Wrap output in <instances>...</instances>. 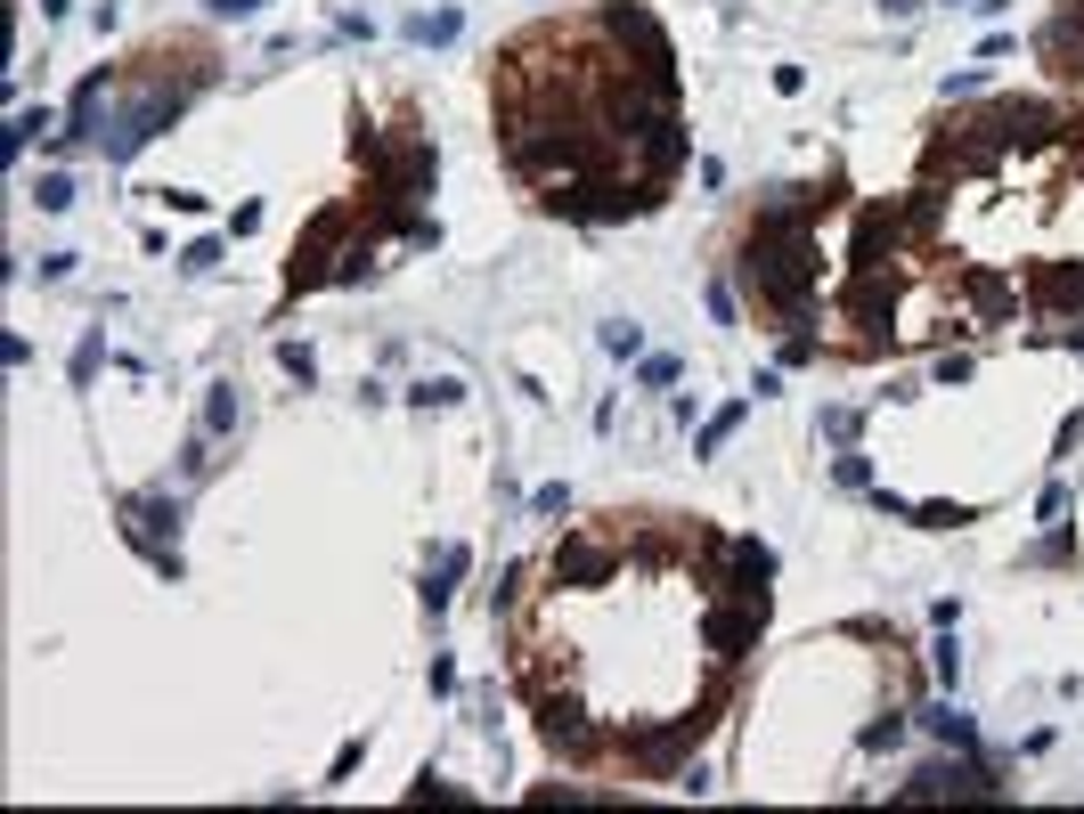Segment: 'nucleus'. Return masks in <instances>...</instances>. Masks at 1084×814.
<instances>
[{
    "label": "nucleus",
    "mask_w": 1084,
    "mask_h": 814,
    "mask_svg": "<svg viewBox=\"0 0 1084 814\" xmlns=\"http://www.w3.org/2000/svg\"><path fill=\"white\" fill-rule=\"evenodd\" d=\"M766 546L685 513H595L506 587L514 684L571 766L677 774L766 628Z\"/></svg>",
    "instance_id": "nucleus-1"
},
{
    "label": "nucleus",
    "mask_w": 1084,
    "mask_h": 814,
    "mask_svg": "<svg viewBox=\"0 0 1084 814\" xmlns=\"http://www.w3.org/2000/svg\"><path fill=\"white\" fill-rule=\"evenodd\" d=\"M490 115L506 172L571 220L653 213L685 163L677 57L629 0L514 33L490 66Z\"/></svg>",
    "instance_id": "nucleus-2"
},
{
    "label": "nucleus",
    "mask_w": 1084,
    "mask_h": 814,
    "mask_svg": "<svg viewBox=\"0 0 1084 814\" xmlns=\"http://www.w3.org/2000/svg\"><path fill=\"white\" fill-rule=\"evenodd\" d=\"M408 33H416V41H449V33H457V9H441V17H416Z\"/></svg>",
    "instance_id": "nucleus-3"
},
{
    "label": "nucleus",
    "mask_w": 1084,
    "mask_h": 814,
    "mask_svg": "<svg viewBox=\"0 0 1084 814\" xmlns=\"http://www.w3.org/2000/svg\"><path fill=\"white\" fill-rule=\"evenodd\" d=\"M913 9H922V0H889V17H913Z\"/></svg>",
    "instance_id": "nucleus-4"
}]
</instances>
